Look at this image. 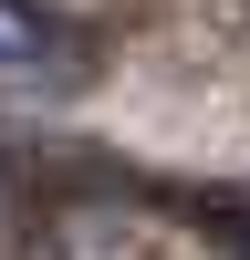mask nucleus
Returning <instances> with one entry per match:
<instances>
[{"mask_svg":"<svg viewBox=\"0 0 250 260\" xmlns=\"http://www.w3.org/2000/svg\"><path fill=\"white\" fill-rule=\"evenodd\" d=\"M83 31L52 11V0H0V73H73Z\"/></svg>","mask_w":250,"mask_h":260,"instance_id":"nucleus-1","label":"nucleus"},{"mask_svg":"<svg viewBox=\"0 0 250 260\" xmlns=\"http://www.w3.org/2000/svg\"><path fill=\"white\" fill-rule=\"evenodd\" d=\"M208 229H219V250H229V260H250V219H208Z\"/></svg>","mask_w":250,"mask_h":260,"instance_id":"nucleus-2","label":"nucleus"}]
</instances>
